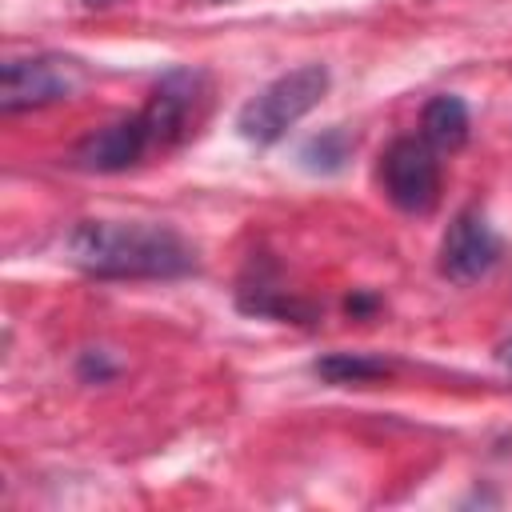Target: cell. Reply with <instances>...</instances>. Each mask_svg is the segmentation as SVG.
Segmentation results:
<instances>
[{"label": "cell", "instance_id": "obj_5", "mask_svg": "<svg viewBox=\"0 0 512 512\" xmlns=\"http://www.w3.org/2000/svg\"><path fill=\"white\" fill-rule=\"evenodd\" d=\"M500 256V240L492 232V224L480 212H460L440 244V272L456 284H472L480 280Z\"/></svg>", "mask_w": 512, "mask_h": 512}, {"label": "cell", "instance_id": "obj_4", "mask_svg": "<svg viewBox=\"0 0 512 512\" xmlns=\"http://www.w3.org/2000/svg\"><path fill=\"white\" fill-rule=\"evenodd\" d=\"M384 192L400 212L424 216L432 212L436 196H440V164L428 140L416 136H400L388 152H384Z\"/></svg>", "mask_w": 512, "mask_h": 512}, {"label": "cell", "instance_id": "obj_7", "mask_svg": "<svg viewBox=\"0 0 512 512\" xmlns=\"http://www.w3.org/2000/svg\"><path fill=\"white\" fill-rule=\"evenodd\" d=\"M200 84H204V76L196 68H176V72H168L156 84L148 108L140 112L144 124H148L152 144H172V140L184 136L188 116H192V104L200 100Z\"/></svg>", "mask_w": 512, "mask_h": 512}, {"label": "cell", "instance_id": "obj_3", "mask_svg": "<svg viewBox=\"0 0 512 512\" xmlns=\"http://www.w3.org/2000/svg\"><path fill=\"white\" fill-rule=\"evenodd\" d=\"M84 84V68L72 56H28V60H8L0 76V108L20 112V108H40L68 100Z\"/></svg>", "mask_w": 512, "mask_h": 512}, {"label": "cell", "instance_id": "obj_2", "mask_svg": "<svg viewBox=\"0 0 512 512\" xmlns=\"http://www.w3.org/2000/svg\"><path fill=\"white\" fill-rule=\"evenodd\" d=\"M324 92H328V68L324 64H300V68L276 76L264 92H256L236 112V128L252 144H272L300 116H308L324 100Z\"/></svg>", "mask_w": 512, "mask_h": 512}, {"label": "cell", "instance_id": "obj_6", "mask_svg": "<svg viewBox=\"0 0 512 512\" xmlns=\"http://www.w3.org/2000/svg\"><path fill=\"white\" fill-rule=\"evenodd\" d=\"M148 148H152V136H148L144 116H128V120H116V124L88 132L76 144L72 160L84 172H120V168H132Z\"/></svg>", "mask_w": 512, "mask_h": 512}, {"label": "cell", "instance_id": "obj_10", "mask_svg": "<svg viewBox=\"0 0 512 512\" xmlns=\"http://www.w3.org/2000/svg\"><path fill=\"white\" fill-rule=\"evenodd\" d=\"M348 156H352V136L344 128H324L320 136L304 140V148H300V164L308 172H324V176L340 172Z\"/></svg>", "mask_w": 512, "mask_h": 512}, {"label": "cell", "instance_id": "obj_13", "mask_svg": "<svg viewBox=\"0 0 512 512\" xmlns=\"http://www.w3.org/2000/svg\"><path fill=\"white\" fill-rule=\"evenodd\" d=\"M84 4H92V8H96V4H108V0H84Z\"/></svg>", "mask_w": 512, "mask_h": 512}, {"label": "cell", "instance_id": "obj_11", "mask_svg": "<svg viewBox=\"0 0 512 512\" xmlns=\"http://www.w3.org/2000/svg\"><path fill=\"white\" fill-rule=\"evenodd\" d=\"M372 308V296H356V300H348V312H368Z\"/></svg>", "mask_w": 512, "mask_h": 512}, {"label": "cell", "instance_id": "obj_8", "mask_svg": "<svg viewBox=\"0 0 512 512\" xmlns=\"http://www.w3.org/2000/svg\"><path fill=\"white\" fill-rule=\"evenodd\" d=\"M424 140L440 152H456L468 140V104L460 96H432L424 104Z\"/></svg>", "mask_w": 512, "mask_h": 512}, {"label": "cell", "instance_id": "obj_12", "mask_svg": "<svg viewBox=\"0 0 512 512\" xmlns=\"http://www.w3.org/2000/svg\"><path fill=\"white\" fill-rule=\"evenodd\" d=\"M500 360L512 368V340H504V344H500Z\"/></svg>", "mask_w": 512, "mask_h": 512}, {"label": "cell", "instance_id": "obj_9", "mask_svg": "<svg viewBox=\"0 0 512 512\" xmlns=\"http://www.w3.org/2000/svg\"><path fill=\"white\" fill-rule=\"evenodd\" d=\"M312 372L324 384H372V380L392 376V360L368 356V352H328L312 364Z\"/></svg>", "mask_w": 512, "mask_h": 512}, {"label": "cell", "instance_id": "obj_1", "mask_svg": "<svg viewBox=\"0 0 512 512\" xmlns=\"http://www.w3.org/2000/svg\"><path fill=\"white\" fill-rule=\"evenodd\" d=\"M64 256L88 276L104 280H168L196 268L192 244L168 224H128V220H80L64 236Z\"/></svg>", "mask_w": 512, "mask_h": 512}]
</instances>
